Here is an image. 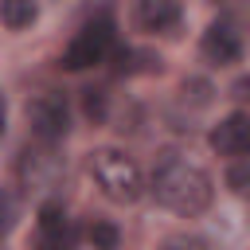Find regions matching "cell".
I'll use <instances>...</instances> for the list:
<instances>
[{"instance_id":"6da1fadb","label":"cell","mask_w":250,"mask_h":250,"mask_svg":"<svg viewBox=\"0 0 250 250\" xmlns=\"http://www.w3.org/2000/svg\"><path fill=\"white\" fill-rule=\"evenodd\" d=\"M152 195H156L160 207L191 219V215H203L211 207L215 188H211V176L199 164L184 160L180 152H164L152 168Z\"/></svg>"},{"instance_id":"7a4b0ae2","label":"cell","mask_w":250,"mask_h":250,"mask_svg":"<svg viewBox=\"0 0 250 250\" xmlns=\"http://www.w3.org/2000/svg\"><path fill=\"white\" fill-rule=\"evenodd\" d=\"M90 176L102 188V195L113 203H137L145 195V176H141L137 160L125 156L121 148H94L90 152Z\"/></svg>"},{"instance_id":"3957f363","label":"cell","mask_w":250,"mask_h":250,"mask_svg":"<svg viewBox=\"0 0 250 250\" xmlns=\"http://www.w3.org/2000/svg\"><path fill=\"white\" fill-rule=\"evenodd\" d=\"M109 47H113V20L109 16H98V20H90L70 39V47L62 51V66L66 70H86V66L102 62L109 55Z\"/></svg>"},{"instance_id":"277c9868","label":"cell","mask_w":250,"mask_h":250,"mask_svg":"<svg viewBox=\"0 0 250 250\" xmlns=\"http://www.w3.org/2000/svg\"><path fill=\"white\" fill-rule=\"evenodd\" d=\"M66 121H70V109H66V98L55 94V90H43L27 102V125L39 141H59L66 133Z\"/></svg>"},{"instance_id":"5b68a950","label":"cell","mask_w":250,"mask_h":250,"mask_svg":"<svg viewBox=\"0 0 250 250\" xmlns=\"http://www.w3.org/2000/svg\"><path fill=\"white\" fill-rule=\"evenodd\" d=\"M203 59L211 66H230L242 59V35L234 31V23H211L203 31V43H199Z\"/></svg>"},{"instance_id":"8992f818","label":"cell","mask_w":250,"mask_h":250,"mask_svg":"<svg viewBox=\"0 0 250 250\" xmlns=\"http://www.w3.org/2000/svg\"><path fill=\"white\" fill-rule=\"evenodd\" d=\"M211 148L219 152V156H246V148H250V117L238 109V113H230V117H223L215 129H211Z\"/></svg>"},{"instance_id":"52a82bcc","label":"cell","mask_w":250,"mask_h":250,"mask_svg":"<svg viewBox=\"0 0 250 250\" xmlns=\"http://www.w3.org/2000/svg\"><path fill=\"white\" fill-rule=\"evenodd\" d=\"M137 23L145 31H172L180 23V4H172V0H141L137 4Z\"/></svg>"},{"instance_id":"ba28073f","label":"cell","mask_w":250,"mask_h":250,"mask_svg":"<svg viewBox=\"0 0 250 250\" xmlns=\"http://www.w3.org/2000/svg\"><path fill=\"white\" fill-rule=\"evenodd\" d=\"M35 16H39V8H35L31 0H4V4H0V23H8L12 31L31 27Z\"/></svg>"},{"instance_id":"9c48e42d","label":"cell","mask_w":250,"mask_h":250,"mask_svg":"<svg viewBox=\"0 0 250 250\" xmlns=\"http://www.w3.org/2000/svg\"><path fill=\"white\" fill-rule=\"evenodd\" d=\"M86 238H90L94 250H117V246H121V230H117L109 219H94L90 230H86Z\"/></svg>"},{"instance_id":"30bf717a","label":"cell","mask_w":250,"mask_h":250,"mask_svg":"<svg viewBox=\"0 0 250 250\" xmlns=\"http://www.w3.org/2000/svg\"><path fill=\"white\" fill-rule=\"evenodd\" d=\"M82 109H86L90 121H102V117H105V94H102V90H86V94H82Z\"/></svg>"},{"instance_id":"8fae6325","label":"cell","mask_w":250,"mask_h":250,"mask_svg":"<svg viewBox=\"0 0 250 250\" xmlns=\"http://www.w3.org/2000/svg\"><path fill=\"white\" fill-rule=\"evenodd\" d=\"M160 250H207V242L195 238V234H172V238L160 242Z\"/></svg>"},{"instance_id":"7c38bea8","label":"cell","mask_w":250,"mask_h":250,"mask_svg":"<svg viewBox=\"0 0 250 250\" xmlns=\"http://www.w3.org/2000/svg\"><path fill=\"white\" fill-rule=\"evenodd\" d=\"M227 184H230V191H234V195H242V191H246V184H250V164H246V160H238V164L227 172Z\"/></svg>"},{"instance_id":"4fadbf2b","label":"cell","mask_w":250,"mask_h":250,"mask_svg":"<svg viewBox=\"0 0 250 250\" xmlns=\"http://www.w3.org/2000/svg\"><path fill=\"white\" fill-rule=\"evenodd\" d=\"M4 117H8V102H4V94H0V133H4Z\"/></svg>"},{"instance_id":"5bb4252c","label":"cell","mask_w":250,"mask_h":250,"mask_svg":"<svg viewBox=\"0 0 250 250\" xmlns=\"http://www.w3.org/2000/svg\"><path fill=\"white\" fill-rule=\"evenodd\" d=\"M0 250H4V234H0Z\"/></svg>"}]
</instances>
